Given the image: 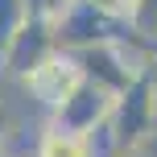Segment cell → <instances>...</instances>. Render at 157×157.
Here are the masks:
<instances>
[{
	"instance_id": "6da1fadb",
	"label": "cell",
	"mask_w": 157,
	"mask_h": 157,
	"mask_svg": "<svg viewBox=\"0 0 157 157\" xmlns=\"http://www.w3.org/2000/svg\"><path fill=\"white\" fill-rule=\"evenodd\" d=\"M54 37H58V50L78 54V50L128 37V21H124V8H108L95 0H71L54 17Z\"/></svg>"
},
{
	"instance_id": "7a4b0ae2",
	"label": "cell",
	"mask_w": 157,
	"mask_h": 157,
	"mask_svg": "<svg viewBox=\"0 0 157 157\" xmlns=\"http://www.w3.org/2000/svg\"><path fill=\"white\" fill-rule=\"evenodd\" d=\"M153 120H157V91H153V83H149V71H145L128 91L116 95V108H112V116H108V128H112L116 149L120 153L136 149V145L149 136Z\"/></svg>"
},
{
	"instance_id": "3957f363",
	"label": "cell",
	"mask_w": 157,
	"mask_h": 157,
	"mask_svg": "<svg viewBox=\"0 0 157 157\" xmlns=\"http://www.w3.org/2000/svg\"><path fill=\"white\" fill-rule=\"evenodd\" d=\"M112 108H116V95H112L108 87L83 78V83L54 108V128L66 132V136H91V132H99V128L108 124Z\"/></svg>"
},
{
	"instance_id": "277c9868",
	"label": "cell",
	"mask_w": 157,
	"mask_h": 157,
	"mask_svg": "<svg viewBox=\"0 0 157 157\" xmlns=\"http://www.w3.org/2000/svg\"><path fill=\"white\" fill-rule=\"evenodd\" d=\"M54 54H58L54 21H46V17H29V21L21 25V33L8 41L4 58H0V71L13 75V78H29L46 58H54Z\"/></svg>"
},
{
	"instance_id": "5b68a950",
	"label": "cell",
	"mask_w": 157,
	"mask_h": 157,
	"mask_svg": "<svg viewBox=\"0 0 157 157\" xmlns=\"http://www.w3.org/2000/svg\"><path fill=\"white\" fill-rule=\"evenodd\" d=\"M78 83H83V71H78V58L71 50H58L54 58H46L37 71L25 78V87L33 91V99H41L46 108H58Z\"/></svg>"
},
{
	"instance_id": "8992f818",
	"label": "cell",
	"mask_w": 157,
	"mask_h": 157,
	"mask_svg": "<svg viewBox=\"0 0 157 157\" xmlns=\"http://www.w3.org/2000/svg\"><path fill=\"white\" fill-rule=\"evenodd\" d=\"M124 21H128V33H132V37L157 46V0H136V4H128Z\"/></svg>"
},
{
	"instance_id": "52a82bcc",
	"label": "cell",
	"mask_w": 157,
	"mask_h": 157,
	"mask_svg": "<svg viewBox=\"0 0 157 157\" xmlns=\"http://www.w3.org/2000/svg\"><path fill=\"white\" fill-rule=\"evenodd\" d=\"M25 21H29V4L25 0H0V58H4L8 41L21 33Z\"/></svg>"
},
{
	"instance_id": "ba28073f",
	"label": "cell",
	"mask_w": 157,
	"mask_h": 157,
	"mask_svg": "<svg viewBox=\"0 0 157 157\" xmlns=\"http://www.w3.org/2000/svg\"><path fill=\"white\" fill-rule=\"evenodd\" d=\"M25 4H29V17H46V21H54L71 0H25Z\"/></svg>"
},
{
	"instance_id": "9c48e42d",
	"label": "cell",
	"mask_w": 157,
	"mask_h": 157,
	"mask_svg": "<svg viewBox=\"0 0 157 157\" xmlns=\"http://www.w3.org/2000/svg\"><path fill=\"white\" fill-rule=\"evenodd\" d=\"M95 4H108V8H120V0H95Z\"/></svg>"
},
{
	"instance_id": "30bf717a",
	"label": "cell",
	"mask_w": 157,
	"mask_h": 157,
	"mask_svg": "<svg viewBox=\"0 0 157 157\" xmlns=\"http://www.w3.org/2000/svg\"><path fill=\"white\" fill-rule=\"evenodd\" d=\"M128 4H136V0H120V8H128Z\"/></svg>"
}]
</instances>
